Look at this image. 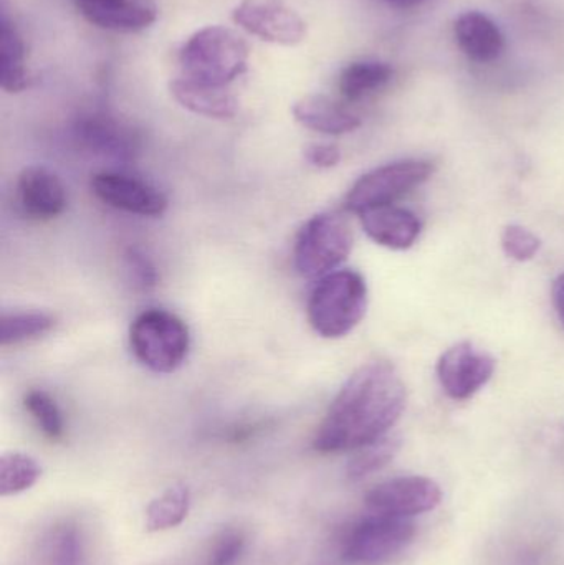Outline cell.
<instances>
[{"label": "cell", "instance_id": "d6986e66", "mask_svg": "<svg viewBox=\"0 0 564 565\" xmlns=\"http://www.w3.org/2000/svg\"><path fill=\"white\" fill-rule=\"evenodd\" d=\"M25 42L12 22L2 15L0 22V66L3 92L15 95L29 88L32 78L25 65Z\"/></svg>", "mask_w": 564, "mask_h": 565}, {"label": "cell", "instance_id": "7402d4cb", "mask_svg": "<svg viewBox=\"0 0 564 565\" xmlns=\"http://www.w3.org/2000/svg\"><path fill=\"white\" fill-rule=\"evenodd\" d=\"M55 318L43 311H13L3 312L0 319V344H22L32 339L42 338L52 331Z\"/></svg>", "mask_w": 564, "mask_h": 565}, {"label": "cell", "instance_id": "f1b7e54d", "mask_svg": "<svg viewBox=\"0 0 564 565\" xmlns=\"http://www.w3.org/2000/svg\"><path fill=\"white\" fill-rule=\"evenodd\" d=\"M308 164L318 169H331L341 161V151L337 145H310L304 152Z\"/></svg>", "mask_w": 564, "mask_h": 565}, {"label": "cell", "instance_id": "4316f807", "mask_svg": "<svg viewBox=\"0 0 564 565\" xmlns=\"http://www.w3.org/2000/svg\"><path fill=\"white\" fill-rule=\"evenodd\" d=\"M82 541L75 524H65L56 531L53 540L52 565H79Z\"/></svg>", "mask_w": 564, "mask_h": 565}, {"label": "cell", "instance_id": "4fadbf2b", "mask_svg": "<svg viewBox=\"0 0 564 565\" xmlns=\"http://www.w3.org/2000/svg\"><path fill=\"white\" fill-rule=\"evenodd\" d=\"M92 25L111 32H141L158 19L156 0H75Z\"/></svg>", "mask_w": 564, "mask_h": 565}, {"label": "cell", "instance_id": "8992f818", "mask_svg": "<svg viewBox=\"0 0 564 565\" xmlns=\"http://www.w3.org/2000/svg\"><path fill=\"white\" fill-rule=\"evenodd\" d=\"M434 166L419 159H404L361 175L344 199V207L354 214L393 205L397 199L419 188L433 175Z\"/></svg>", "mask_w": 564, "mask_h": 565}, {"label": "cell", "instance_id": "52a82bcc", "mask_svg": "<svg viewBox=\"0 0 564 565\" xmlns=\"http://www.w3.org/2000/svg\"><path fill=\"white\" fill-rule=\"evenodd\" d=\"M414 536L416 526L409 518L370 513L351 527L343 557L351 564H384L403 553Z\"/></svg>", "mask_w": 564, "mask_h": 565}, {"label": "cell", "instance_id": "9c48e42d", "mask_svg": "<svg viewBox=\"0 0 564 565\" xmlns=\"http://www.w3.org/2000/svg\"><path fill=\"white\" fill-rule=\"evenodd\" d=\"M443 490L427 477H400L377 484L364 497L370 513L413 518L436 510Z\"/></svg>", "mask_w": 564, "mask_h": 565}, {"label": "cell", "instance_id": "5bb4252c", "mask_svg": "<svg viewBox=\"0 0 564 565\" xmlns=\"http://www.w3.org/2000/svg\"><path fill=\"white\" fill-rule=\"evenodd\" d=\"M75 132L76 138L96 154L131 159L138 151L135 129L108 113L95 111L82 116L76 122Z\"/></svg>", "mask_w": 564, "mask_h": 565}, {"label": "cell", "instance_id": "277c9868", "mask_svg": "<svg viewBox=\"0 0 564 565\" xmlns=\"http://www.w3.org/2000/svg\"><path fill=\"white\" fill-rule=\"evenodd\" d=\"M132 354L156 374L178 371L191 349L188 324L166 309H146L136 316L129 328Z\"/></svg>", "mask_w": 564, "mask_h": 565}, {"label": "cell", "instance_id": "ba28073f", "mask_svg": "<svg viewBox=\"0 0 564 565\" xmlns=\"http://www.w3.org/2000/svg\"><path fill=\"white\" fill-rule=\"evenodd\" d=\"M232 20L251 35L281 46H295L307 36V23L284 0H242Z\"/></svg>", "mask_w": 564, "mask_h": 565}, {"label": "cell", "instance_id": "6da1fadb", "mask_svg": "<svg viewBox=\"0 0 564 565\" xmlns=\"http://www.w3.org/2000/svg\"><path fill=\"white\" fill-rule=\"evenodd\" d=\"M406 398V385L390 362L361 365L331 402L315 435V450L357 451L386 437L403 415Z\"/></svg>", "mask_w": 564, "mask_h": 565}, {"label": "cell", "instance_id": "1f68e13d", "mask_svg": "<svg viewBox=\"0 0 564 565\" xmlns=\"http://www.w3.org/2000/svg\"><path fill=\"white\" fill-rule=\"evenodd\" d=\"M386 2L393 3V6L397 7H413L417 6V3L424 2V0H386Z\"/></svg>", "mask_w": 564, "mask_h": 565}, {"label": "cell", "instance_id": "4dcf8cb0", "mask_svg": "<svg viewBox=\"0 0 564 565\" xmlns=\"http://www.w3.org/2000/svg\"><path fill=\"white\" fill-rule=\"evenodd\" d=\"M553 306H555L556 315L564 328V274L560 275L553 285Z\"/></svg>", "mask_w": 564, "mask_h": 565}, {"label": "cell", "instance_id": "2e32d148", "mask_svg": "<svg viewBox=\"0 0 564 565\" xmlns=\"http://www.w3.org/2000/svg\"><path fill=\"white\" fill-rule=\"evenodd\" d=\"M291 113L295 121L300 122L304 128L321 135H348L357 131L361 126V119L354 113L323 95L305 96L298 99Z\"/></svg>", "mask_w": 564, "mask_h": 565}, {"label": "cell", "instance_id": "ac0fdd59", "mask_svg": "<svg viewBox=\"0 0 564 565\" xmlns=\"http://www.w3.org/2000/svg\"><path fill=\"white\" fill-rule=\"evenodd\" d=\"M456 39L473 62L489 63L503 52V36L492 19L480 12H466L457 19Z\"/></svg>", "mask_w": 564, "mask_h": 565}, {"label": "cell", "instance_id": "83f0119b", "mask_svg": "<svg viewBox=\"0 0 564 565\" xmlns=\"http://www.w3.org/2000/svg\"><path fill=\"white\" fill-rule=\"evenodd\" d=\"M245 540L242 533L228 531L219 537L217 543L212 547L209 565H234L244 551Z\"/></svg>", "mask_w": 564, "mask_h": 565}, {"label": "cell", "instance_id": "5b68a950", "mask_svg": "<svg viewBox=\"0 0 564 565\" xmlns=\"http://www.w3.org/2000/svg\"><path fill=\"white\" fill-rule=\"evenodd\" d=\"M353 228L344 215L321 212L298 232L294 265L305 278H323L348 260L353 250Z\"/></svg>", "mask_w": 564, "mask_h": 565}, {"label": "cell", "instance_id": "603a6c76", "mask_svg": "<svg viewBox=\"0 0 564 565\" xmlns=\"http://www.w3.org/2000/svg\"><path fill=\"white\" fill-rule=\"evenodd\" d=\"M42 477L35 458L20 451H7L0 457V497H15L30 490Z\"/></svg>", "mask_w": 564, "mask_h": 565}, {"label": "cell", "instance_id": "e0dca14e", "mask_svg": "<svg viewBox=\"0 0 564 565\" xmlns=\"http://www.w3.org/2000/svg\"><path fill=\"white\" fill-rule=\"evenodd\" d=\"M169 92L182 108L205 118L232 119L238 111L237 98L227 88L202 85L182 76L169 83Z\"/></svg>", "mask_w": 564, "mask_h": 565}, {"label": "cell", "instance_id": "30bf717a", "mask_svg": "<svg viewBox=\"0 0 564 565\" xmlns=\"http://www.w3.org/2000/svg\"><path fill=\"white\" fill-rule=\"evenodd\" d=\"M496 372V359L479 351L472 342H459L447 349L437 362L440 387L453 401H469Z\"/></svg>", "mask_w": 564, "mask_h": 565}, {"label": "cell", "instance_id": "ffe728a7", "mask_svg": "<svg viewBox=\"0 0 564 565\" xmlns=\"http://www.w3.org/2000/svg\"><path fill=\"white\" fill-rule=\"evenodd\" d=\"M191 494L182 484L168 488L161 497L155 498L146 510V531H159L178 527L188 518Z\"/></svg>", "mask_w": 564, "mask_h": 565}, {"label": "cell", "instance_id": "cb8c5ba5", "mask_svg": "<svg viewBox=\"0 0 564 565\" xmlns=\"http://www.w3.org/2000/svg\"><path fill=\"white\" fill-rule=\"evenodd\" d=\"M400 448L401 440L397 437H383L360 448L348 463V478L353 481L363 480V478L383 470L387 463L393 461Z\"/></svg>", "mask_w": 564, "mask_h": 565}, {"label": "cell", "instance_id": "7c38bea8", "mask_svg": "<svg viewBox=\"0 0 564 565\" xmlns=\"http://www.w3.org/2000/svg\"><path fill=\"white\" fill-rule=\"evenodd\" d=\"M17 201L26 217L52 221L65 212L66 189L58 175L43 166H30L17 181Z\"/></svg>", "mask_w": 564, "mask_h": 565}, {"label": "cell", "instance_id": "f546056e", "mask_svg": "<svg viewBox=\"0 0 564 565\" xmlns=\"http://www.w3.org/2000/svg\"><path fill=\"white\" fill-rule=\"evenodd\" d=\"M126 260H128L129 270H131V274L138 280V285H141L142 288H151V286L158 282L155 265L141 252L129 250Z\"/></svg>", "mask_w": 564, "mask_h": 565}, {"label": "cell", "instance_id": "3957f363", "mask_svg": "<svg viewBox=\"0 0 564 565\" xmlns=\"http://www.w3.org/2000/svg\"><path fill=\"white\" fill-rule=\"evenodd\" d=\"M368 309V285L358 271L338 270L311 289L307 316L313 331L324 339L350 334Z\"/></svg>", "mask_w": 564, "mask_h": 565}, {"label": "cell", "instance_id": "44dd1931", "mask_svg": "<svg viewBox=\"0 0 564 565\" xmlns=\"http://www.w3.org/2000/svg\"><path fill=\"white\" fill-rule=\"evenodd\" d=\"M393 76V68L383 62H357L341 72L338 88L350 102H358L370 93L386 85Z\"/></svg>", "mask_w": 564, "mask_h": 565}, {"label": "cell", "instance_id": "d4e9b609", "mask_svg": "<svg viewBox=\"0 0 564 565\" xmlns=\"http://www.w3.org/2000/svg\"><path fill=\"white\" fill-rule=\"evenodd\" d=\"M23 405L32 415L36 427L49 440H62L65 435V420H63L62 411L56 405L55 398L49 392L40 391V388L26 392Z\"/></svg>", "mask_w": 564, "mask_h": 565}, {"label": "cell", "instance_id": "7a4b0ae2", "mask_svg": "<svg viewBox=\"0 0 564 565\" xmlns=\"http://www.w3.org/2000/svg\"><path fill=\"white\" fill-rule=\"evenodd\" d=\"M248 46L227 26L209 25L189 36L179 63L184 78L202 85L227 88L248 68Z\"/></svg>", "mask_w": 564, "mask_h": 565}, {"label": "cell", "instance_id": "484cf974", "mask_svg": "<svg viewBox=\"0 0 564 565\" xmlns=\"http://www.w3.org/2000/svg\"><path fill=\"white\" fill-rule=\"evenodd\" d=\"M502 247L507 257L517 262H529L539 254L542 241L522 225H509L502 234Z\"/></svg>", "mask_w": 564, "mask_h": 565}, {"label": "cell", "instance_id": "8fae6325", "mask_svg": "<svg viewBox=\"0 0 564 565\" xmlns=\"http://www.w3.org/2000/svg\"><path fill=\"white\" fill-rule=\"evenodd\" d=\"M92 191L103 204L139 217H161L168 211V198L158 188L123 172L93 175Z\"/></svg>", "mask_w": 564, "mask_h": 565}, {"label": "cell", "instance_id": "9a60e30c", "mask_svg": "<svg viewBox=\"0 0 564 565\" xmlns=\"http://www.w3.org/2000/svg\"><path fill=\"white\" fill-rule=\"evenodd\" d=\"M360 215L361 225L368 237L374 244L391 250H407L413 247L423 228L416 214L394 205L371 209Z\"/></svg>", "mask_w": 564, "mask_h": 565}]
</instances>
